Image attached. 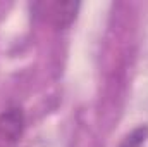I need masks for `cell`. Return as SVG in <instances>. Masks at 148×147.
<instances>
[{"label":"cell","mask_w":148,"mask_h":147,"mask_svg":"<svg viewBox=\"0 0 148 147\" xmlns=\"http://www.w3.org/2000/svg\"><path fill=\"white\" fill-rule=\"evenodd\" d=\"M24 130V114L17 107L7 109L0 114V142L12 146Z\"/></svg>","instance_id":"6da1fadb"},{"label":"cell","mask_w":148,"mask_h":147,"mask_svg":"<svg viewBox=\"0 0 148 147\" xmlns=\"http://www.w3.org/2000/svg\"><path fill=\"white\" fill-rule=\"evenodd\" d=\"M79 10L77 2H55L50 7V23L57 30H66L73 24Z\"/></svg>","instance_id":"7a4b0ae2"},{"label":"cell","mask_w":148,"mask_h":147,"mask_svg":"<svg viewBox=\"0 0 148 147\" xmlns=\"http://www.w3.org/2000/svg\"><path fill=\"white\" fill-rule=\"evenodd\" d=\"M148 137V128L147 126H141V128H136L133 133H129L124 142L121 144L119 147H140Z\"/></svg>","instance_id":"3957f363"}]
</instances>
